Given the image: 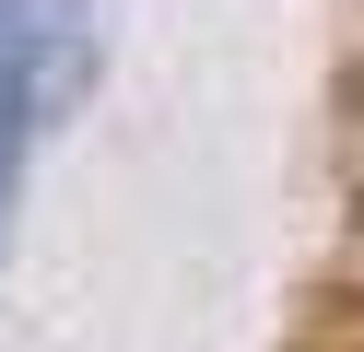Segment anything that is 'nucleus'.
Instances as JSON below:
<instances>
[{
    "label": "nucleus",
    "instance_id": "1",
    "mask_svg": "<svg viewBox=\"0 0 364 352\" xmlns=\"http://www.w3.org/2000/svg\"><path fill=\"white\" fill-rule=\"evenodd\" d=\"M95 82V12L82 0H0V94H24L36 117H71Z\"/></svg>",
    "mask_w": 364,
    "mask_h": 352
},
{
    "label": "nucleus",
    "instance_id": "2",
    "mask_svg": "<svg viewBox=\"0 0 364 352\" xmlns=\"http://www.w3.org/2000/svg\"><path fill=\"white\" fill-rule=\"evenodd\" d=\"M36 129H48V117H36L24 94H0V247H12V211H24V153H36Z\"/></svg>",
    "mask_w": 364,
    "mask_h": 352
}]
</instances>
